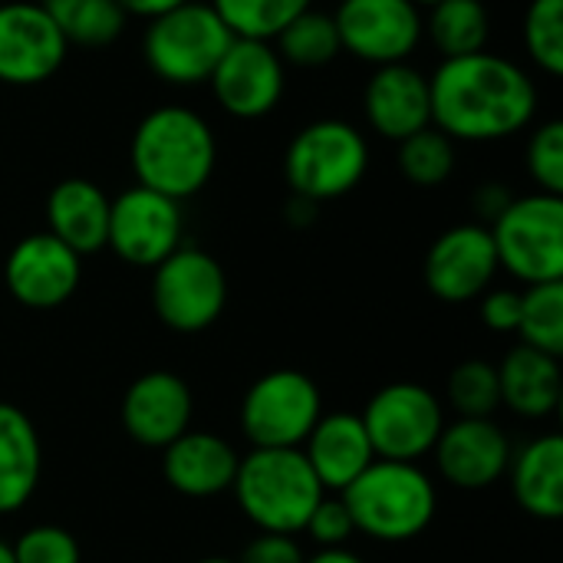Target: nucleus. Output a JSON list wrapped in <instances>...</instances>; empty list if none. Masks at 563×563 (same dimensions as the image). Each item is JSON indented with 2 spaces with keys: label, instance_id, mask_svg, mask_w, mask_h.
<instances>
[{
  "label": "nucleus",
  "instance_id": "nucleus-33",
  "mask_svg": "<svg viewBox=\"0 0 563 563\" xmlns=\"http://www.w3.org/2000/svg\"><path fill=\"white\" fill-rule=\"evenodd\" d=\"M525 49L531 63L548 73H563V0H531L525 13Z\"/></svg>",
  "mask_w": 563,
  "mask_h": 563
},
{
  "label": "nucleus",
  "instance_id": "nucleus-36",
  "mask_svg": "<svg viewBox=\"0 0 563 563\" xmlns=\"http://www.w3.org/2000/svg\"><path fill=\"white\" fill-rule=\"evenodd\" d=\"M303 531L310 534V541H313L317 548H346L350 538L356 534L353 518H350L343 498H327V495H323L320 505L310 511Z\"/></svg>",
  "mask_w": 563,
  "mask_h": 563
},
{
  "label": "nucleus",
  "instance_id": "nucleus-17",
  "mask_svg": "<svg viewBox=\"0 0 563 563\" xmlns=\"http://www.w3.org/2000/svg\"><path fill=\"white\" fill-rule=\"evenodd\" d=\"M432 455L449 485L482 492L508 475L511 442L495 419H455L442 429Z\"/></svg>",
  "mask_w": 563,
  "mask_h": 563
},
{
  "label": "nucleus",
  "instance_id": "nucleus-27",
  "mask_svg": "<svg viewBox=\"0 0 563 563\" xmlns=\"http://www.w3.org/2000/svg\"><path fill=\"white\" fill-rule=\"evenodd\" d=\"M69 46L102 49L125 30V13L115 0H40Z\"/></svg>",
  "mask_w": 563,
  "mask_h": 563
},
{
  "label": "nucleus",
  "instance_id": "nucleus-9",
  "mask_svg": "<svg viewBox=\"0 0 563 563\" xmlns=\"http://www.w3.org/2000/svg\"><path fill=\"white\" fill-rule=\"evenodd\" d=\"M152 271V307L168 330L201 333L218 323L228 307V274L208 251L181 244Z\"/></svg>",
  "mask_w": 563,
  "mask_h": 563
},
{
  "label": "nucleus",
  "instance_id": "nucleus-18",
  "mask_svg": "<svg viewBox=\"0 0 563 563\" xmlns=\"http://www.w3.org/2000/svg\"><path fill=\"white\" fill-rule=\"evenodd\" d=\"M195 396L178 373H142L122 396V426L132 442L165 449L191 429Z\"/></svg>",
  "mask_w": 563,
  "mask_h": 563
},
{
  "label": "nucleus",
  "instance_id": "nucleus-35",
  "mask_svg": "<svg viewBox=\"0 0 563 563\" xmlns=\"http://www.w3.org/2000/svg\"><path fill=\"white\" fill-rule=\"evenodd\" d=\"M13 563H79V541L59 525H36L26 528L13 544Z\"/></svg>",
  "mask_w": 563,
  "mask_h": 563
},
{
  "label": "nucleus",
  "instance_id": "nucleus-37",
  "mask_svg": "<svg viewBox=\"0 0 563 563\" xmlns=\"http://www.w3.org/2000/svg\"><path fill=\"white\" fill-rule=\"evenodd\" d=\"M307 554L297 541V534H271L261 531L244 551L238 563H303Z\"/></svg>",
  "mask_w": 563,
  "mask_h": 563
},
{
  "label": "nucleus",
  "instance_id": "nucleus-7",
  "mask_svg": "<svg viewBox=\"0 0 563 563\" xmlns=\"http://www.w3.org/2000/svg\"><path fill=\"white\" fill-rule=\"evenodd\" d=\"M498 267L515 274L521 284L563 280V195H525L488 224Z\"/></svg>",
  "mask_w": 563,
  "mask_h": 563
},
{
  "label": "nucleus",
  "instance_id": "nucleus-39",
  "mask_svg": "<svg viewBox=\"0 0 563 563\" xmlns=\"http://www.w3.org/2000/svg\"><path fill=\"white\" fill-rule=\"evenodd\" d=\"M511 198H515V195H511L505 185L492 181V185H482V188L475 191V201H472V205H475V214H478L482 221L492 224V221H498V214L511 205Z\"/></svg>",
  "mask_w": 563,
  "mask_h": 563
},
{
  "label": "nucleus",
  "instance_id": "nucleus-34",
  "mask_svg": "<svg viewBox=\"0 0 563 563\" xmlns=\"http://www.w3.org/2000/svg\"><path fill=\"white\" fill-rule=\"evenodd\" d=\"M528 175L538 181V191L563 195V122L548 119L528 139Z\"/></svg>",
  "mask_w": 563,
  "mask_h": 563
},
{
  "label": "nucleus",
  "instance_id": "nucleus-38",
  "mask_svg": "<svg viewBox=\"0 0 563 563\" xmlns=\"http://www.w3.org/2000/svg\"><path fill=\"white\" fill-rule=\"evenodd\" d=\"M482 320L495 333H518L521 320V294L518 290H485L482 297Z\"/></svg>",
  "mask_w": 563,
  "mask_h": 563
},
{
  "label": "nucleus",
  "instance_id": "nucleus-15",
  "mask_svg": "<svg viewBox=\"0 0 563 563\" xmlns=\"http://www.w3.org/2000/svg\"><path fill=\"white\" fill-rule=\"evenodd\" d=\"M69 43L40 3H0V82L40 86L66 63Z\"/></svg>",
  "mask_w": 563,
  "mask_h": 563
},
{
  "label": "nucleus",
  "instance_id": "nucleus-31",
  "mask_svg": "<svg viewBox=\"0 0 563 563\" xmlns=\"http://www.w3.org/2000/svg\"><path fill=\"white\" fill-rule=\"evenodd\" d=\"M396 162H399V172L412 185L439 188V185H445L452 178L459 155H455V142L445 132H439L435 125H429V129H422V132L399 142Z\"/></svg>",
  "mask_w": 563,
  "mask_h": 563
},
{
  "label": "nucleus",
  "instance_id": "nucleus-41",
  "mask_svg": "<svg viewBox=\"0 0 563 563\" xmlns=\"http://www.w3.org/2000/svg\"><path fill=\"white\" fill-rule=\"evenodd\" d=\"M317 211H320V205L310 201V198L290 195V201H287V221H290L294 228H307V224L317 218Z\"/></svg>",
  "mask_w": 563,
  "mask_h": 563
},
{
  "label": "nucleus",
  "instance_id": "nucleus-12",
  "mask_svg": "<svg viewBox=\"0 0 563 563\" xmlns=\"http://www.w3.org/2000/svg\"><path fill=\"white\" fill-rule=\"evenodd\" d=\"M343 53L363 63H409L426 36L422 10L412 0H340L333 13Z\"/></svg>",
  "mask_w": 563,
  "mask_h": 563
},
{
  "label": "nucleus",
  "instance_id": "nucleus-13",
  "mask_svg": "<svg viewBox=\"0 0 563 563\" xmlns=\"http://www.w3.org/2000/svg\"><path fill=\"white\" fill-rule=\"evenodd\" d=\"M221 109L234 119L271 115L287 89V66L267 40L234 36L208 79Z\"/></svg>",
  "mask_w": 563,
  "mask_h": 563
},
{
  "label": "nucleus",
  "instance_id": "nucleus-11",
  "mask_svg": "<svg viewBox=\"0 0 563 563\" xmlns=\"http://www.w3.org/2000/svg\"><path fill=\"white\" fill-rule=\"evenodd\" d=\"M185 214L181 201L158 195L152 188H125L109 205V238L112 247L132 267H158L168 254L181 247Z\"/></svg>",
  "mask_w": 563,
  "mask_h": 563
},
{
  "label": "nucleus",
  "instance_id": "nucleus-22",
  "mask_svg": "<svg viewBox=\"0 0 563 563\" xmlns=\"http://www.w3.org/2000/svg\"><path fill=\"white\" fill-rule=\"evenodd\" d=\"M112 198L89 178H63L46 198V231L79 257L106 247Z\"/></svg>",
  "mask_w": 563,
  "mask_h": 563
},
{
  "label": "nucleus",
  "instance_id": "nucleus-26",
  "mask_svg": "<svg viewBox=\"0 0 563 563\" xmlns=\"http://www.w3.org/2000/svg\"><path fill=\"white\" fill-rule=\"evenodd\" d=\"M426 36L442 59L482 53L492 36V13L482 0H439L429 7Z\"/></svg>",
  "mask_w": 563,
  "mask_h": 563
},
{
  "label": "nucleus",
  "instance_id": "nucleus-8",
  "mask_svg": "<svg viewBox=\"0 0 563 563\" xmlns=\"http://www.w3.org/2000/svg\"><path fill=\"white\" fill-rule=\"evenodd\" d=\"M320 416L323 396L300 369H271L241 399V432L254 449H300Z\"/></svg>",
  "mask_w": 563,
  "mask_h": 563
},
{
  "label": "nucleus",
  "instance_id": "nucleus-30",
  "mask_svg": "<svg viewBox=\"0 0 563 563\" xmlns=\"http://www.w3.org/2000/svg\"><path fill=\"white\" fill-rule=\"evenodd\" d=\"M234 36L274 40L294 16L313 7V0H208Z\"/></svg>",
  "mask_w": 563,
  "mask_h": 563
},
{
  "label": "nucleus",
  "instance_id": "nucleus-42",
  "mask_svg": "<svg viewBox=\"0 0 563 563\" xmlns=\"http://www.w3.org/2000/svg\"><path fill=\"white\" fill-rule=\"evenodd\" d=\"M303 563H363V558L353 554L350 548H320L313 558H307Z\"/></svg>",
  "mask_w": 563,
  "mask_h": 563
},
{
  "label": "nucleus",
  "instance_id": "nucleus-45",
  "mask_svg": "<svg viewBox=\"0 0 563 563\" xmlns=\"http://www.w3.org/2000/svg\"><path fill=\"white\" fill-rule=\"evenodd\" d=\"M416 7H432V3H439V0H412Z\"/></svg>",
  "mask_w": 563,
  "mask_h": 563
},
{
  "label": "nucleus",
  "instance_id": "nucleus-25",
  "mask_svg": "<svg viewBox=\"0 0 563 563\" xmlns=\"http://www.w3.org/2000/svg\"><path fill=\"white\" fill-rule=\"evenodd\" d=\"M518 505L538 521L563 518V439L541 435L528 442L508 465Z\"/></svg>",
  "mask_w": 563,
  "mask_h": 563
},
{
  "label": "nucleus",
  "instance_id": "nucleus-28",
  "mask_svg": "<svg viewBox=\"0 0 563 563\" xmlns=\"http://www.w3.org/2000/svg\"><path fill=\"white\" fill-rule=\"evenodd\" d=\"M271 43H277V56L284 59V66H300V69H320L330 66L340 53V33L333 23V13L323 10H303L300 16H294Z\"/></svg>",
  "mask_w": 563,
  "mask_h": 563
},
{
  "label": "nucleus",
  "instance_id": "nucleus-23",
  "mask_svg": "<svg viewBox=\"0 0 563 563\" xmlns=\"http://www.w3.org/2000/svg\"><path fill=\"white\" fill-rule=\"evenodd\" d=\"M498 386H501V406H508L525 419H548L561 409V360L518 343L498 366Z\"/></svg>",
  "mask_w": 563,
  "mask_h": 563
},
{
  "label": "nucleus",
  "instance_id": "nucleus-40",
  "mask_svg": "<svg viewBox=\"0 0 563 563\" xmlns=\"http://www.w3.org/2000/svg\"><path fill=\"white\" fill-rule=\"evenodd\" d=\"M115 3L122 7L125 16L155 20V16H162V13H168V10H175V7H181V3H188V0H115Z\"/></svg>",
  "mask_w": 563,
  "mask_h": 563
},
{
  "label": "nucleus",
  "instance_id": "nucleus-5",
  "mask_svg": "<svg viewBox=\"0 0 563 563\" xmlns=\"http://www.w3.org/2000/svg\"><path fill=\"white\" fill-rule=\"evenodd\" d=\"M234 33L211 10L208 0H188L155 20L142 36L148 69L168 86H201L228 53Z\"/></svg>",
  "mask_w": 563,
  "mask_h": 563
},
{
  "label": "nucleus",
  "instance_id": "nucleus-1",
  "mask_svg": "<svg viewBox=\"0 0 563 563\" xmlns=\"http://www.w3.org/2000/svg\"><path fill=\"white\" fill-rule=\"evenodd\" d=\"M432 125L452 142H501L538 115V82L525 66L498 53L442 59L429 76Z\"/></svg>",
  "mask_w": 563,
  "mask_h": 563
},
{
  "label": "nucleus",
  "instance_id": "nucleus-14",
  "mask_svg": "<svg viewBox=\"0 0 563 563\" xmlns=\"http://www.w3.org/2000/svg\"><path fill=\"white\" fill-rule=\"evenodd\" d=\"M82 280V257L49 231L20 238L3 264L10 297L26 310L63 307Z\"/></svg>",
  "mask_w": 563,
  "mask_h": 563
},
{
  "label": "nucleus",
  "instance_id": "nucleus-10",
  "mask_svg": "<svg viewBox=\"0 0 563 563\" xmlns=\"http://www.w3.org/2000/svg\"><path fill=\"white\" fill-rule=\"evenodd\" d=\"M363 429L373 442L376 459L389 462H419L432 455L445 412L432 389L419 383H389L363 409Z\"/></svg>",
  "mask_w": 563,
  "mask_h": 563
},
{
  "label": "nucleus",
  "instance_id": "nucleus-32",
  "mask_svg": "<svg viewBox=\"0 0 563 563\" xmlns=\"http://www.w3.org/2000/svg\"><path fill=\"white\" fill-rule=\"evenodd\" d=\"M449 406L459 419H492L501 409L498 366L485 360H465L449 376Z\"/></svg>",
  "mask_w": 563,
  "mask_h": 563
},
{
  "label": "nucleus",
  "instance_id": "nucleus-24",
  "mask_svg": "<svg viewBox=\"0 0 563 563\" xmlns=\"http://www.w3.org/2000/svg\"><path fill=\"white\" fill-rule=\"evenodd\" d=\"M43 472V445L33 419L13 406L0 402V515L20 511Z\"/></svg>",
  "mask_w": 563,
  "mask_h": 563
},
{
  "label": "nucleus",
  "instance_id": "nucleus-2",
  "mask_svg": "<svg viewBox=\"0 0 563 563\" xmlns=\"http://www.w3.org/2000/svg\"><path fill=\"white\" fill-rule=\"evenodd\" d=\"M129 165L142 188L185 201L214 175V129L188 106H158L139 119L129 142Z\"/></svg>",
  "mask_w": 563,
  "mask_h": 563
},
{
  "label": "nucleus",
  "instance_id": "nucleus-6",
  "mask_svg": "<svg viewBox=\"0 0 563 563\" xmlns=\"http://www.w3.org/2000/svg\"><path fill=\"white\" fill-rule=\"evenodd\" d=\"M369 168L366 135L343 119H317L303 125L284 152V178L290 195L317 205L350 195Z\"/></svg>",
  "mask_w": 563,
  "mask_h": 563
},
{
  "label": "nucleus",
  "instance_id": "nucleus-3",
  "mask_svg": "<svg viewBox=\"0 0 563 563\" xmlns=\"http://www.w3.org/2000/svg\"><path fill=\"white\" fill-rule=\"evenodd\" d=\"M356 534L383 544L419 538L439 508L432 478L416 462L376 459L353 485L340 492Z\"/></svg>",
  "mask_w": 563,
  "mask_h": 563
},
{
  "label": "nucleus",
  "instance_id": "nucleus-4",
  "mask_svg": "<svg viewBox=\"0 0 563 563\" xmlns=\"http://www.w3.org/2000/svg\"><path fill=\"white\" fill-rule=\"evenodd\" d=\"M234 501L257 531L300 534L327 488L300 449H251L238 462Z\"/></svg>",
  "mask_w": 563,
  "mask_h": 563
},
{
  "label": "nucleus",
  "instance_id": "nucleus-43",
  "mask_svg": "<svg viewBox=\"0 0 563 563\" xmlns=\"http://www.w3.org/2000/svg\"><path fill=\"white\" fill-rule=\"evenodd\" d=\"M0 563H13V551H10L7 541H0Z\"/></svg>",
  "mask_w": 563,
  "mask_h": 563
},
{
  "label": "nucleus",
  "instance_id": "nucleus-19",
  "mask_svg": "<svg viewBox=\"0 0 563 563\" xmlns=\"http://www.w3.org/2000/svg\"><path fill=\"white\" fill-rule=\"evenodd\" d=\"M363 112L373 132L402 142L432 125V92L429 76L412 63L376 66L363 92Z\"/></svg>",
  "mask_w": 563,
  "mask_h": 563
},
{
  "label": "nucleus",
  "instance_id": "nucleus-20",
  "mask_svg": "<svg viewBox=\"0 0 563 563\" xmlns=\"http://www.w3.org/2000/svg\"><path fill=\"white\" fill-rule=\"evenodd\" d=\"M241 455L214 432L188 429L162 449L165 482L185 498H214L231 492Z\"/></svg>",
  "mask_w": 563,
  "mask_h": 563
},
{
  "label": "nucleus",
  "instance_id": "nucleus-21",
  "mask_svg": "<svg viewBox=\"0 0 563 563\" xmlns=\"http://www.w3.org/2000/svg\"><path fill=\"white\" fill-rule=\"evenodd\" d=\"M300 452L307 455L313 475L320 478V485L327 492H343L376 462V452L363 429V419L353 412L320 416V422L313 426V432L307 435Z\"/></svg>",
  "mask_w": 563,
  "mask_h": 563
},
{
  "label": "nucleus",
  "instance_id": "nucleus-29",
  "mask_svg": "<svg viewBox=\"0 0 563 563\" xmlns=\"http://www.w3.org/2000/svg\"><path fill=\"white\" fill-rule=\"evenodd\" d=\"M518 336L525 346H534L548 356L563 353V280L534 284L521 294Z\"/></svg>",
  "mask_w": 563,
  "mask_h": 563
},
{
  "label": "nucleus",
  "instance_id": "nucleus-44",
  "mask_svg": "<svg viewBox=\"0 0 563 563\" xmlns=\"http://www.w3.org/2000/svg\"><path fill=\"white\" fill-rule=\"evenodd\" d=\"M195 563H238V561H231V558H205V561H195Z\"/></svg>",
  "mask_w": 563,
  "mask_h": 563
},
{
  "label": "nucleus",
  "instance_id": "nucleus-16",
  "mask_svg": "<svg viewBox=\"0 0 563 563\" xmlns=\"http://www.w3.org/2000/svg\"><path fill=\"white\" fill-rule=\"evenodd\" d=\"M498 254L488 224H455L442 231L429 254H426V287L445 300V303H468L478 300L495 274H498Z\"/></svg>",
  "mask_w": 563,
  "mask_h": 563
}]
</instances>
